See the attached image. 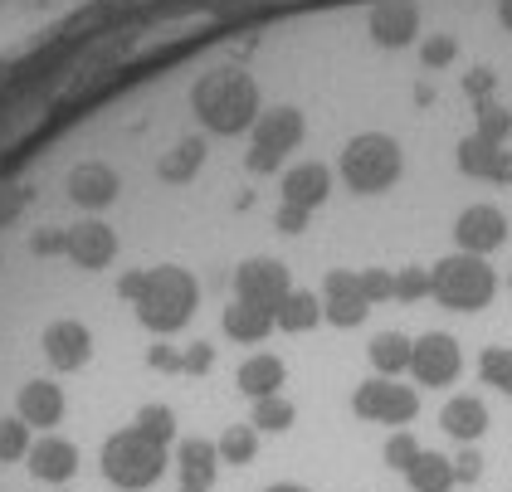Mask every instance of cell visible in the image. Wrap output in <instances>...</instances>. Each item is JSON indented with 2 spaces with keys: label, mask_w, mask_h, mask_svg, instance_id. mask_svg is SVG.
<instances>
[{
  "label": "cell",
  "mask_w": 512,
  "mask_h": 492,
  "mask_svg": "<svg viewBox=\"0 0 512 492\" xmlns=\"http://www.w3.org/2000/svg\"><path fill=\"white\" fill-rule=\"evenodd\" d=\"M118 293L132 303L137 322L152 327V332H161V337H166V332H181V327L196 317V303H200L196 278L176 264L132 268V273L118 283Z\"/></svg>",
  "instance_id": "6da1fadb"
},
{
  "label": "cell",
  "mask_w": 512,
  "mask_h": 492,
  "mask_svg": "<svg viewBox=\"0 0 512 492\" xmlns=\"http://www.w3.org/2000/svg\"><path fill=\"white\" fill-rule=\"evenodd\" d=\"M191 108L210 132H244L254 117H259V88L254 78L239 74V69H220V74H205L191 88Z\"/></svg>",
  "instance_id": "7a4b0ae2"
},
{
  "label": "cell",
  "mask_w": 512,
  "mask_h": 492,
  "mask_svg": "<svg viewBox=\"0 0 512 492\" xmlns=\"http://www.w3.org/2000/svg\"><path fill=\"white\" fill-rule=\"evenodd\" d=\"M166 473V449L152 444L142 429H118L103 444V478L122 492H147Z\"/></svg>",
  "instance_id": "3957f363"
},
{
  "label": "cell",
  "mask_w": 512,
  "mask_h": 492,
  "mask_svg": "<svg viewBox=\"0 0 512 492\" xmlns=\"http://www.w3.org/2000/svg\"><path fill=\"white\" fill-rule=\"evenodd\" d=\"M430 293L444 307H454V312H478L498 293V278H493V268L483 264L478 254H459V259H444L434 268Z\"/></svg>",
  "instance_id": "277c9868"
},
{
  "label": "cell",
  "mask_w": 512,
  "mask_h": 492,
  "mask_svg": "<svg viewBox=\"0 0 512 492\" xmlns=\"http://www.w3.org/2000/svg\"><path fill=\"white\" fill-rule=\"evenodd\" d=\"M395 176H400V152L386 137H356L352 147L342 152V181L352 190H361V195L386 190Z\"/></svg>",
  "instance_id": "5b68a950"
},
{
  "label": "cell",
  "mask_w": 512,
  "mask_h": 492,
  "mask_svg": "<svg viewBox=\"0 0 512 492\" xmlns=\"http://www.w3.org/2000/svg\"><path fill=\"white\" fill-rule=\"evenodd\" d=\"M352 405L366 424H410V419L420 415V395H415L410 385H395L391 376L356 385Z\"/></svg>",
  "instance_id": "8992f818"
},
{
  "label": "cell",
  "mask_w": 512,
  "mask_h": 492,
  "mask_svg": "<svg viewBox=\"0 0 512 492\" xmlns=\"http://www.w3.org/2000/svg\"><path fill=\"white\" fill-rule=\"evenodd\" d=\"M298 137H303V117L288 113V108H274V113H264L254 122V147H249V166L254 171H274L283 156L298 147Z\"/></svg>",
  "instance_id": "52a82bcc"
},
{
  "label": "cell",
  "mask_w": 512,
  "mask_h": 492,
  "mask_svg": "<svg viewBox=\"0 0 512 492\" xmlns=\"http://www.w3.org/2000/svg\"><path fill=\"white\" fill-rule=\"evenodd\" d=\"M235 293H239V303L278 312L283 298L293 293V288H288V268L278 264V259H244V264L235 268Z\"/></svg>",
  "instance_id": "ba28073f"
},
{
  "label": "cell",
  "mask_w": 512,
  "mask_h": 492,
  "mask_svg": "<svg viewBox=\"0 0 512 492\" xmlns=\"http://www.w3.org/2000/svg\"><path fill=\"white\" fill-rule=\"evenodd\" d=\"M40 351L54 371H83L88 356H93V337L79 317H54L40 332Z\"/></svg>",
  "instance_id": "9c48e42d"
},
{
  "label": "cell",
  "mask_w": 512,
  "mask_h": 492,
  "mask_svg": "<svg viewBox=\"0 0 512 492\" xmlns=\"http://www.w3.org/2000/svg\"><path fill=\"white\" fill-rule=\"evenodd\" d=\"M459 366H464V356H459V341L444 337V332H430V337H420L410 346V371L420 385H454L459 380Z\"/></svg>",
  "instance_id": "30bf717a"
},
{
  "label": "cell",
  "mask_w": 512,
  "mask_h": 492,
  "mask_svg": "<svg viewBox=\"0 0 512 492\" xmlns=\"http://www.w3.org/2000/svg\"><path fill=\"white\" fill-rule=\"evenodd\" d=\"M366 312H371V298H366V288H361V273H352V268L327 273V288H322V317L337 322V327H356V322H366Z\"/></svg>",
  "instance_id": "8fae6325"
},
{
  "label": "cell",
  "mask_w": 512,
  "mask_h": 492,
  "mask_svg": "<svg viewBox=\"0 0 512 492\" xmlns=\"http://www.w3.org/2000/svg\"><path fill=\"white\" fill-rule=\"evenodd\" d=\"M64 410H69V400H64V390L54 380H44V376L20 380V390H15V419H25L30 429H54L64 419Z\"/></svg>",
  "instance_id": "7c38bea8"
},
{
  "label": "cell",
  "mask_w": 512,
  "mask_h": 492,
  "mask_svg": "<svg viewBox=\"0 0 512 492\" xmlns=\"http://www.w3.org/2000/svg\"><path fill=\"white\" fill-rule=\"evenodd\" d=\"M20 463L30 468V478L59 488V483H69L79 473V449L69 439H59V434H44V439H30V449H25Z\"/></svg>",
  "instance_id": "4fadbf2b"
},
{
  "label": "cell",
  "mask_w": 512,
  "mask_h": 492,
  "mask_svg": "<svg viewBox=\"0 0 512 492\" xmlns=\"http://www.w3.org/2000/svg\"><path fill=\"white\" fill-rule=\"evenodd\" d=\"M64 254L74 259L79 268H108L113 254H118V234L103 225V220H83V225H69L64 229Z\"/></svg>",
  "instance_id": "5bb4252c"
},
{
  "label": "cell",
  "mask_w": 512,
  "mask_h": 492,
  "mask_svg": "<svg viewBox=\"0 0 512 492\" xmlns=\"http://www.w3.org/2000/svg\"><path fill=\"white\" fill-rule=\"evenodd\" d=\"M454 234H459L464 254H478V259H483L488 249H498V244L508 239V220H503L493 205H469V210L459 215Z\"/></svg>",
  "instance_id": "9a60e30c"
},
{
  "label": "cell",
  "mask_w": 512,
  "mask_h": 492,
  "mask_svg": "<svg viewBox=\"0 0 512 492\" xmlns=\"http://www.w3.org/2000/svg\"><path fill=\"white\" fill-rule=\"evenodd\" d=\"M113 195H118V176L103 161H83V166L69 171V200L83 205V210H103Z\"/></svg>",
  "instance_id": "2e32d148"
},
{
  "label": "cell",
  "mask_w": 512,
  "mask_h": 492,
  "mask_svg": "<svg viewBox=\"0 0 512 492\" xmlns=\"http://www.w3.org/2000/svg\"><path fill=\"white\" fill-rule=\"evenodd\" d=\"M327 190H332L327 166H322V161H303V166H293V171L283 176V205L313 210V205H322V200H327Z\"/></svg>",
  "instance_id": "e0dca14e"
},
{
  "label": "cell",
  "mask_w": 512,
  "mask_h": 492,
  "mask_svg": "<svg viewBox=\"0 0 512 492\" xmlns=\"http://www.w3.org/2000/svg\"><path fill=\"white\" fill-rule=\"evenodd\" d=\"M176 468H181V488H210L215 468H220V449L210 439H181Z\"/></svg>",
  "instance_id": "ac0fdd59"
},
{
  "label": "cell",
  "mask_w": 512,
  "mask_h": 492,
  "mask_svg": "<svg viewBox=\"0 0 512 492\" xmlns=\"http://www.w3.org/2000/svg\"><path fill=\"white\" fill-rule=\"evenodd\" d=\"M220 327H225V337L239 341V346H254V341H264L274 332V312H264V307H249V303H230L220 312Z\"/></svg>",
  "instance_id": "d6986e66"
},
{
  "label": "cell",
  "mask_w": 512,
  "mask_h": 492,
  "mask_svg": "<svg viewBox=\"0 0 512 492\" xmlns=\"http://www.w3.org/2000/svg\"><path fill=\"white\" fill-rule=\"evenodd\" d=\"M239 390L244 395H254V400H264V395H278V385H283V361H278L274 351H259V356H249L244 366H239Z\"/></svg>",
  "instance_id": "ffe728a7"
},
{
  "label": "cell",
  "mask_w": 512,
  "mask_h": 492,
  "mask_svg": "<svg viewBox=\"0 0 512 492\" xmlns=\"http://www.w3.org/2000/svg\"><path fill=\"white\" fill-rule=\"evenodd\" d=\"M439 424H444V434H454V439H478L483 429H488V410H483V400L478 395H459V400H449L444 405V415H439Z\"/></svg>",
  "instance_id": "44dd1931"
},
{
  "label": "cell",
  "mask_w": 512,
  "mask_h": 492,
  "mask_svg": "<svg viewBox=\"0 0 512 492\" xmlns=\"http://www.w3.org/2000/svg\"><path fill=\"white\" fill-rule=\"evenodd\" d=\"M200 161H205V147H200L196 137H191V142H176V147L157 161V176L166 186H181V181H191L200 171Z\"/></svg>",
  "instance_id": "7402d4cb"
},
{
  "label": "cell",
  "mask_w": 512,
  "mask_h": 492,
  "mask_svg": "<svg viewBox=\"0 0 512 492\" xmlns=\"http://www.w3.org/2000/svg\"><path fill=\"white\" fill-rule=\"evenodd\" d=\"M405 478H410L415 492H449L454 488V463L439 458V454H420L410 468H405Z\"/></svg>",
  "instance_id": "603a6c76"
},
{
  "label": "cell",
  "mask_w": 512,
  "mask_h": 492,
  "mask_svg": "<svg viewBox=\"0 0 512 492\" xmlns=\"http://www.w3.org/2000/svg\"><path fill=\"white\" fill-rule=\"evenodd\" d=\"M317 317H322V298H313V293H288L283 298V307L274 312V322L283 327V332H313Z\"/></svg>",
  "instance_id": "cb8c5ba5"
},
{
  "label": "cell",
  "mask_w": 512,
  "mask_h": 492,
  "mask_svg": "<svg viewBox=\"0 0 512 492\" xmlns=\"http://www.w3.org/2000/svg\"><path fill=\"white\" fill-rule=\"evenodd\" d=\"M371 366H376L381 376L405 371V366H410V341L400 337V332H381V337L371 341Z\"/></svg>",
  "instance_id": "d4e9b609"
},
{
  "label": "cell",
  "mask_w": 512,
  "mask_h": 492,
  "mask_svg": "<svg viewBox=\"0 0 512 492\" xmlns=\"http://www.w3.org/2000/svg\"><path fill=\"white\" fill-rule=\"evenodd\" d=\"M215 449H220V463H254V454H259V429L254 424H230Z\"/></svg>",
  "instance_id": "484cf974"
},
{
  "label": "cell",
  "mask_w": 512,
  "mask_h": 492,
  "mask_svg": "<svg viewBox=\"0 0 512 492\" xmlns=\"http://www.w3.org/2000/svg\"><path fill=\"white\" fill-rule=\"evenodd\" d=\"M478 376H483V385L512 395V346H488L483 361H478Z\"/></svg>",
  "instance_id": "4316f807"
},
{
  "label": "cell",
  "mask_w": 512,
  "mask_h": 492,
  "mask_svg": "<svg viewBox=\"0 0 512 492\" xmlns=\"http://www.w3.org/2000/svg\"><path fill=\"white\" fill-rule=\"evenodd\" d=\"M415 35V10L410 5H386V10H376V39H386V44H400V39Z\"/></svg>",
  "instance_id": "83f0119b"
},
{
  "label": "cell",
  "mask_w": 512,
  "mask_h": 492,
  "mask_svg": "<svg viewBox=\"0 0 512 492\" xmlns=\"http://www.w3.org/2000/svg\"><path fill=\"white\" fill-rule=\"evenodd\" d=\"M132 429H142L152 444H166V439L176 434V410H171V405H142Z\"/></svg>",
  "instance_id": "f1b7e54d"
},
{
  "label": "cell",
  "mask_w": 512,
  "mask_h": 492,
  "mask_svg": "<svg viewBox=\"0 0 512 492\" xmlns=\"http://www.w3.org/2000/svg\"><path fill=\"white\" fill-rule=\"evenodd\" d=\"M249 424L278 434V429H288V424H293V405H288L283 395H264V400H254V419H249Z\"/></svg>",
  "instance_id": "f546056e"
},
{
  "label": "cell",
  "mask_w": 512,
  "mask_h": 492,
  "mask_svg": "<svg viewBox=\"0 0 512 492\" xmlns=\"http://www.w3.org/2000/svg\"><path fill=\"white\" fill-rule=\"evenodd\" d=\"M420 454H425V449H420V439H415V434H391V444H386V463L400 468V473H405Z\"/></svg>",
  "instance_id": "4dcf8cb0"
},
{
  "label": "cell",
  "mask_w": 512,
  "mask_h": 492,
  "mask_svg": "<svg viewBox=\"0 0 512 492\" xmlns=\"http://www.w3.org/2000/svg\"><path fill=\"white\" fill-rule=\"evenodd\" d=\"M430 293V278L420 273V268H405L400 278H395V298H405V303H415V298H425Z\"/></svg>",
  "instance_id": "1f68e13d"
},
{
  "label": "cell",
  "mask_w": 512,
  "mask_h": 492,
  "mask_svg": "<svg viewBox=\"0 0 512 492\" xmlns=\"http://www.w3.org/2000/svg\"><path fill=\"white\" fill-rule=\"evenodd\" d=\"M361 288H366L371 303H381V298H391L395 293V278L391 273H381V268H371V273H361Z\"/></svg>",
  "instance_id": "d6a6232c"
},
{
  "label": "cell",
  "mask_w": 512,
  "mask_h": 492,
  "mask_svg": "<svg viewBox=\"0 0 512 492\" xmlns=\"http://www.w3.org/2000/svg\"><path fill=\"white\" fill-rule=\"evenodd\" d=\"M147 366H152V371H186V356L171 351V346H152V351H147Z\"/></svg>",
  "instance_id": "836d02e7"
},
{
  "label": "cell",
  "mask_w": 512,
  "mask_h": 492,
  "mask_svg": "<svg viewBox=\"0 0 512 492\" xmlns=\"http://www.w3.org/2000/svg\"><path fill=\"white\" fill-rule=\"evenodd\" d=\"M278 229H283V234H298V229H308V210H298V205H283V210H278Z\"/></svg>",
  "instance_id": "e575fe53"
},
{
  "label": "cell",
  "mask_w": 512,
  "mask_h": 492,
  "mask_svg": "<svg viewBox=\"0 0 512 492\" xmlns=\"http://www.w3.org/2000/svg\"><path fill=\"white\" fill-rule=\"evenodd\" d=\"M181 356H186V371H191V376H200V371H210V361H215V351H210V346H191V351H181Z\"/></svg>",
  "instance_id": "d590c367"
},
{
  "label": "cell",
  "mask_w": 512,
  "mask_h": 492,
  "mask_svg": "<svg viewBox=\"0 0 512 492\" xmlns=\"http://www.w3.org/2000/svg\"><path fill=\"white\" fill-rule=\"evenodd\" d=\"M478 473H483V458H478V454H459V458H454V478H464V483H473Z\"/></svg>",
  "instance_id": "8d00e7d4"
},
{
  "label": "cell",
  "mask_w": 512,
  "mask_h": 492,
  "mask_svg": "<svg viewBox=\"0 0 512 492\" xmlns=\"http://www.w3.org/2000/svg\"><path fill=\"white\" fill-rule=\"evenodd\" d=\"M449 54H454V44H449V39H434V44H425V59H430V64H444Z\"/></svg>",
  "instance_id": "74e56055"
},
{
  "label": "cell",
  "mask_w": 512,
  "mask_h": 492,
  "mask_svg": "<svg viewBox=\"0 0 512 492\" xmlns=\"http://www.w3.org/2000/svg\"><path fill=\"white\" fill-rule=\"evenodd\" d=\"M264 492H308V488H298V483H274V488H264Z\"/></svg>",
  "instance_id": "f35d334b"
},
{
  "label": "cell",
  "mask_w": 512,
  "mask_h": 492,
  "mask_svg": "<svg viewBox=\"0 0 512 492\" xmlns=\"http://www.w3.org/2000/svg\"><path fill=\"white\" fill-rule=\"evenodd\" d=\"M181 492H205V488H181Z\"/></svg>",
  "instance_id": "ab89813d"
},
{
  "label": "cell",
  "mask_w": 512,
  "mask_h": 492,
  "mask_svg": "<svg viewBox=\"0 0 512 492\" xmlns=\"http://www.w3.org/2000/svg\"><path fill=\"white\" fill-rule=\"evenodd\" d=\"M508 20H512V5H508Z\"/></svg>",
  "instance_id": "60d3db41"
}]
</instances>
